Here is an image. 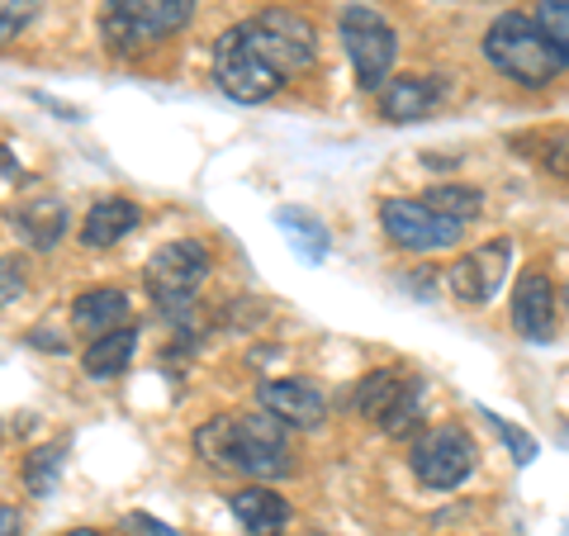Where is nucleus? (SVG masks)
<instances>
[{"label":"nucleus","mask_w":569,"mask_h":536,"mask_svg":"<svg viewBox=\"0 0 569 536\" xmlns=\"http://www.w3.org/2000/svg\"><path fill=\"white\" fill-rule=\"evenodd\" d=\"M541 162H546V171L569 176V129H556V133L546 138V152H541Z\"/></svg>","instance_id":"28"},{"label":"nucleus","mask_w":569,"mask_h":536,"mask_svg":"<svg viewBox=\"0 0 569 536\" xmlns=\"http://www.w3.org/2000/svg\"><path fill=\"white\" fill-rule=\"evenodd\" d=\"M228 433H233V418H209L200 423V433H194V451H200L204 466H219L228 460Z\"/></svg>","instance_id":"24"},{"label":"nucleus","mask_w":569,"mask_h":536,"mask_svg":"<svg viewBox=\"0 0 569 536\" xmlns=\"http://www.w3.org/2000/svg\"><path fill=\"white\" fill-rule=\"evenodd\" d=\"M337 33H342V48L351 58L356 86L376 96L380 86L395 77V58H399V33L385 20L376 6H347L342 20H337Z\"/></svg>","instance_id":"3"},{"label":"nucleus","mask_w":569,"mask_h":536,"mask_svg":"<svg viewBox=\"0 0 569 536\" xmlns=\"http://www.w3.org/2000/svg\"><path fill=\"white\" fill-rule=\"evenodd\" d=\"M129 527H138V532H148V536H176L167 523H157V517H148V513H138V517H129Z\"/></svg>","instance_id":"30"},{"label":"nucleus","mask_w":569,"mask_h":536,"mask_svg":"<svg viewBox=\"0 0 569 536\" xmlns=\"http://www.w3.org/2000/svg\"><path fill=\"white\" fill-rule=\"evenodd\" d=\"M29 343H39V351H67V337L62 332H48V328H39V332H29Z\"/></svg>","instance_id":"29"},{"label":"nucleus","mask_w":569,"mask_h":536,"mask_svg":"<svg viewBox=\"0 0 569 536\" xmlns=\"http://www.w3.org/2000/svg\"><path fill=\"white\" fill-rule=\"evenodd\" d=\"M257 399H261V414L280 418L284 427H305V433L323 423V414H328L323 389L313 380H299V375H290V380H266L257 389Z\"/></svg>","instance_id":"13"},{"label":"nucleus","mask_w":569,"mask_h":536,"mask_svg":"<svg viewBox=\"0 0 569 536\" xmlns=\"http://www.w3.org/2000/svg\"><path fill=\"white\" fill-rule=\"evenodd\" d=\"M67 536H104V532H96V527H71Z\"/></svg>","instance_id":"32"},{"label":"nucleus","mask_w":569,"mask_h":536,"mask_svg":"<svg viewBox=\"0 0 569 536\" xmlns=\"http://www.w3.org/2000/svg\"><path fill=\"white\" fill-rule=\"evenodd\" d=\"M512 328H518L527 343H550L556 337V285L546 271H522L512 285Z\"/></svg>","instance_id":"12"},{"label":"nucleus","mask_w":569,"mask_h":536,"mask_svg":"<svg viewBox=\"0 0 569 536\" xmlns=\"http://www.w3.org/2000/svg\"><path fill=\"white\" fill-rule=\"evenodd\" d=\"M380 228L389 234V242L403 247V252H447V247L460 242V228L456 219H441L437 209H427L422 200H385L380 205Z\"/></svg>","instance_id":"10"},{"label":"nucleus","mask_w":569,"mask_h":536,"mask_svg":"<svg viewBox=\"0 0 569 536\" xmlns=\"http://www.w3.org/2000/svg\"><path fill=\"white\" fill-rule=\"evenodd\" d=\"M204 276H209V247L194 238H176L167 247H157L148 266H142V285H148V295L162 304L167 314L190 309V299L204 285Z\"/></svg>","instance_id":"8"},{"label":"nucleus","mask_w":569,"mask_h":536,"mask_svg":"<svg viewBox=\"0 0 569 536\" xmlns=\"http://www.w3.org/2000/svg\"><path fill=\"white\" fill-rule=\"evenodd\" d=\"M223 470H238L247 479H280V475H290V427H284L280 418H271V414L233 418Z\"/></svg>","instance_id":"6"},{"label":"nucleus","mask_w":569,"mask_h":536,"mask_svg":"<svg viewBox=\"0 0 569 536\" xmlns=\"http://www.w3.org/2000/svg\"><path fill=\"white\" fill-rule=\"evenodd\" d=\"M213 81H219V91L238 105H261L284 86V77L261 58V48L247 39L242 24L223 29L219 43H213Z\"/></svg>","instance_id":"4"},{"label":"nucleus","mask_w":569,"mask_h":536,"mask_svg":"<svg viewBox=\"0 0 569 536\" xmlns=\"http://www.w3.org/2000/svg\"><path fill=\"white\" fill-rule=\"evenodd\" d=\"M408 466H413L418 485L432 489V494H447L456 485H466L479 466V446L460 423H437L413 441L408 451Z\"/></svg>","instance_id":"5"},{"label":"nucleus","mask_w":569,"mask_h":536,"mask_svg":"<svg viewBox=\"0 0 569 536\" xmlns=\"http://www.w3.org/2000/svg\"><path fill=\"white\" fill-rule=\"evenodd\" d=\"M247 39L261 48V58L271 62L280 77H299L318 62V33L305 14L284 10V6H271V10H257L252 20H242Z\"/></svg>","instance_id":"7"},{"label":"nucleus","mask_w":569,"mask_h":536,"mask_svg":"<svg viewBox=\"0 0 569 536\" xmlns=\"http://www.w3.org/2000/svg\"><path fill=\"white\" fill-rule=\"evenodd\" d=\"M531 20H537L541 39L550 43V52H556V62L569 67V0H537Z\"/></svg>","instance_id":"23"},{"label":"nucleus","mask_w":569,"mask_h":536,"mask_svg":"<svg viewBox=\"0 0 569 536\" xmlns=\"http://www.w3.org/2000/svg\"><path fill=\"white\" fill-rule=\"evenodd\" d=\"M129 295L114 290V285H100V290H86L77 304H71V324H77L86 337H104L114 328H129Z\"/></svg>","instance_id":"18"},{"label":"nucleus","mask_w":569,"mask_h":536,"mask_svg":"<svg viewBox=\"0 0 569 536\" xmlns=\"http://www.w3.org/2000/svg\"><path fill=\"white\" fill-rule=\"evenodd\" d=\"M29 266L24 257H0V309H10V304H20L24 290H29Z\"/></svg>","instance_id":"26"},{"label":"nucleus","mask_w":569,"mask_h":536,"mask_svg":"<svg viewBox=\"0 0 569 536\" xmlns=\"http://www.w3.org/2000/svg\"><path fill=\"white\" fill-rule=\"evenodd\" d=\"M138 205L133 200H123V195H104V200H96L91 209H86V219H81V242L86 247H114L123 242L138 228Z\"/></svg>","instance_id":"17"},{"label":"nucleus","mask_w":569,"mask_h":536,"mask_svg":"<svg viewBox=\"0 0 569 536\" xmlns=\"http://www.w3.org/2000/svg\"><path fill=\"white\" fill-rule=\"evenodd\" d=\"M485 58L503 71L508 81L527 86V91H546L556 81V52L541 39V29L531 14H518V10H503L498 20L485 29Z\"/></svg>","instance_id":"1"},{"label":"nucleus","mask_w":569,"mask_h":536,"mask_svg":"<svg viewBox=\"0 0 569 536\" xmlns=\"http://www.w3.org/2000/svg\"><path fill=\"white\" fill-rule=\"evenodd\" d=\"M276 228L284 234V242L295 247L299 257H305L309 266H318L328 257V247H332V238H328V224L318 219L313 209H299V205H284V209H276Z\"/></svg>","instance_id":"20"},{"label":"nucleus","mask_w":569,"mask_h":536,"mask_svg":"<svg viewBox=\"0 0 569 536\" xmlns=\"http://www.w3.org/2000/svg\"><path fill=\"white\" fill-rule=\"evenodd\" d=\"M479 414H485V423H493V433L503 437V446L512 451V460H518V466H531V460H537V437H531V433H522L518 423H508V418L489 414V408H479Z\"/></svg>","instance_id":"25"},{"label":"nucleus","mask_w":569,"mask_h":536,"mask_svg":"<svg viewBox=\"0 0 569 536\" xmlns=\"http://www.w3.org/2000/svg\"><path fill=\"white\" fill-rule=\"evenodd\" d=\"M228 508H233V517L247 527V536H284V527H290V504L266 485L238 489L228 498Z\"/></svg>","instance_id":"15"},{"label":"nucleus","mask_w":569,"mask_h":536,"mask_svg":"<svg viewBox=\"0 0 569 536\" xmlns=\"http://www.w3.org/2000/svg\"><path fill=\"white\" fill-rule=\"evenodd\" d=\"M133 351H138V328H114L104 337H91V347L81 351V370L91 380H119L133 366Z\"/></svg>","instance_id":"19"},{"label":"nucleus","mask_w":569,"mask_h":536,"mask_svg":"<svg viewBox=\"0 0 569 536\" xmlns=\"http://www.w3.org/2000/svg\"><path fill=\"white\" fill-rule=\"evenodd\" d=\"M356 408H361V418H370L380 433L399 437L422 418V385L403 380L399 370L380 366V370H370L366 380L356 385Z\"/></svg>","instance_id":"9"},{"label":"nucleus","mask_w":569,"mask_h":536,"mask_svg":"<svg viewBox=\"0 0 569 536\" xmlns=\"http://www.w3.org/2000/svg\"><path fill=\"white\" fill-rule=\"evenodd\" d=\"M14 228H20V238L33 252H52L67 238V205L58 195H33V200L14 209Z\"/></svg>","instance_id":"16"},{"label":"nucleus","mask_w":569,"mask_h":536,"mask_svg":"<svg viewBox=\"0 0 569 536\" xmlns=\"http://www.w3.org/2000/svg\"><path fill=\"white\" fill-rule=\"evenodd\" d=\"M39 10H43V0H0V33L14 39L20 29H29L39 20Z\"/></svg>","instance_id":"27"},{"label":"nucleus","mask_w":569,"mask_h":536,"mask_svg":"<svg viewBox=\"0 0 569 536\" xmlns=\"http://www.w3.org/2000/svg\"><path fill=\"white\" fill-rule=\"evenodd\" d=\"M0 43H10V39H6V33H0Z\"/></svg>","instance_id":"34"},{"label":"nucleus","mask_w":569,"mask_h":536,"mask_svg":"<svg viewBox=\"0 0 569 536\" xmlns=\"http://www.w3.org/2000/svg\"><path fill=\"white\" fill-rule=\"evenodd\" d=\"M422 205L437 209L441 219H456V224H470L479 209H485V195H479L475 186H432L422 190Z\"/></svg>","instance_id":"21"},{"label":"nucleus","mask_w":569,"mask_h":536,"mask_svg":"<svg viewBox=\"0 0 569 536\" xmlns=\"http://www.w3.org/2000/svg\"><path fill=\"white\" fill-rule=\"evenodd\" d=\"M20 532H24L20 508H0V536H20Z\"/></svg>","instance_id":"31"},{"label":"nucleus","mask_w":569,"mask_h":536,"mask_svg":"<svg viewBox=\"0 0 569 536\" xmlns=\"http://www.w3.org/2000/svg\"><path fill=\"white\" fill-rule=\"evenodd\" d=\"M565 309H569V285H565Z\"/></svg>","instance_id":"33"},{"label":"nucleus","mask_w":569,"mask_h":536,"mask_svg":"<svg viewBox=\"0 0 569 536\" xmlns=\"http://www.w3.org/2000/svg\"><path fill=\"white\" fill-rule=\"evenodd\" d=\"M512 271V242L508 238H493L485 247H475V252L460 257L451 271H447V285L460 304H489L498 290H503V280Z\"/></svg>","instance_id":"11"},{"label":"nucleus","mask_w":569,"mask_h":536,"mask_svg":"<svg viewBox=\"0 0 569 536\" xmlns=\"http://www.w3.org/2000/svg\"><path fill=\"white\" fill-rule=\"evenodd\" d=\"M194 20V0H104L100 29L114 52H138L181 33Z\"/></svg>","instance_id":"2"},{"label":"nucleus","mask_w":569,"mask_h":536,"mask_svg":"<svg viewBox=\"0 0 569 536\" xmlns=\"http://www.w3.org/2000/svg\"><path fill=\"white\" fill-rule=\"evenodd\" d=\"M441 105L437 77H389L376 91V110L385 123H418Z\"/></svg>","instance_id":"14"},{"label":"nucleus","mask_w":569,"mask_h":536,"mask_svg":"<svg viewBox=\"0 0 569 536\" xmlns=\"http://www.w3.org/2000/svg\"><path fill=\"white\" fill-rule=\"evenodd\" d=\"M62 460H67V451L58 441L52 446H39L29 460H24V489L33 494V498H48V494H58V479H62Z\"/></svg>","instance_id":"22"}]
</instances>
